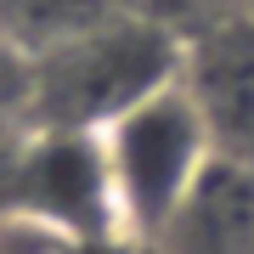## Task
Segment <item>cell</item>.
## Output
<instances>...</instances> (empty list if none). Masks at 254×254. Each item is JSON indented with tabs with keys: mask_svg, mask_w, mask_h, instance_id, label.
<instances>
[{
	"mask_svg": "<svg viewBox=\"0 0 254 254\" xmlns=\"http://www.w3.org/2000/svg\"><path fill=\"white\" fill-rule=\"evenodd\" d=\"M175 79H181V40L164 23L113 11L63 46L23 57V119L34 130L96 136Z\"/></svg>",
	"mask_w": 254,
	"mask_h": 254,
	"instance_id": "6da1fadb",
	"label": "cell"
},
{
	"mask_svg": "<svg viewBox=\"0 0 254 254\" xmlns=\"http://www.w3.org/2000/svg\"><path fill=\"white\" fill-rule=\"evenodd\" d=\"M96 136H102V158H108L125 237L130 243H147V237L158 243V232L175 220L187 192L215 164V141H209L203 113L192 108V96L175 79Z\"/></svg>",
	"mask_w": 254,
	"mask_h": 254,
	"instance_id": "7a4b0ae2",
	"label": "cell"
},
{
	"mask_svg": "<svg viewBox=\"0 0 254 254\" xmlns=\"http://www.w3.org/2000/svg\"><path fill=\"white\" fill-rule=\"evenodd\" d=\"M11 220L46 226L68 243L102 249V243H130L119 198L108 181L102 136L85 130H28L23 158H17V187H11Z\"/></svg>",
	"mask_w": 254,
	"mask_h": 254,
	"instance_id": "3957f363",
	"label": "cell"
},
{
	"mask_svg": "<svg viewBox=\"0 0 254 254\" xmlns=\"http://www.w3.org/2000/svg\"><path fill=\"white\" fill-rule=\"evenodd\" d=\"M181 91L203 113L220 158L254 164V23H215L181 46Z\"/></svg>",
	"mask_w": 254,
	"mask_h": 254,
	"instance_id": "277c9868",
	"label": "cell"
},
{
	"mask_svg": "<svg viewBox=\"0 0 254 254\" xmlns=\"http://www.w3.org/2000/svg\"><path fill=\"white\" fill-rule=\"evenodd\" d=\"M158 243H170L175 254H254V164L215 153Z\"/></svg>",
	"mask_w": 254,
	"mask_h": 254,
	"instance_id": "5b68a950",
	"label": "cell"
},
{
	"mask_svg": "<svg viewBox=\"0 0 254 254\" xmlns=\"http://www.w3.org/2000/svg\"><path fill=\"white\" fill-rule=\"evenodd\" d=\"M113 11H119L113 0H0V28L23 57H40Z\"/></svg>",
	"mask_w": 254,
	"mask_h": 254,
	"instance_id": "8992f818",
	"label": "cell"
},
{
	"mask_svg": "<svg viewBox=\"0 0 254 254\" xmlns=\"http://www.w3.org/2000/svg\"><path fill=\"white\" fill-rule=\"evenodd\" d=\"M0 254H73V243L28 220H0Z\"/></svg>",
	"mask_w": 254,
	"mask_h": 254,
	"instance_id": "52a82bcc",
	"label": "cell"
},
{
	"mask_svg": "<svg viewBox=\"0 0 254 254\" xmlns=\"http://www.w3.org/2000/svg\"><path fill=\"white\" fill-rule=\"evenodd\" d=\"M119 11H130V17H147V23H164V11L175 6V0H113Z\"/></svg>",
	"mask_w": 254,
	"mask_h": 254,
	"instance_id": "ba28073f",
	"label": "cell"
}]
</instances>
